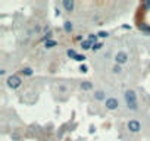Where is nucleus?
Instances as JSON below:
<instances>
[{
	"label": "nucleus",
	"mask_w": 150,
	"mask_h": 141,
	"mask_svg": "<svg viewBox=\"0 0 150 141\" xmlns=\"http://www.w3.org/2000/svg\"><path fill=\"white\" fill-rule=\"evenodd\" d=\"M87 40H90V41H91L93 44H96V43H97V40H99V35H97V34H93V32H91V34H88Z\"/></svg>",
	"instance_id": "nucleus-13"
},
{
	"label": "nucleus",
	"mask_w": 150,
	"mask_h": 141,
	"mask_svg": "<svg viewBox=\"0 0 150 141\" xmlns=\"http://www.w3.org/2000/svg\"><path fill=\"white\" fill-rule=\"evenodd\" d=\"M93 97H94L96 102H106V100H108V99H106V93H105L103 90H96L94 94H93Z\"/></svg>",
	"instance_id": "nucleus-7"
},
{
	"label": "nucleus",
	"mask_w": 150,
	"mask_h": 141,
	"mask_svg": "<svg viewBox=\"0 0 150 141\" xmlns=\"http://www.w3.org/2000/svg\"><path fill=\"white\" fill-rule=\"evenodd\" d=\"M66 54H68V56H69L71 59H75V57H77V51H75L74 49H68Z\"/></svg>",
	"instance_id": "nucleus-15"
},
{
	"label": "nucleus",
	"mask_w": 150,
	"mask_h": 141,
	"mask_svg": "<svg viewBox=\"0 0 150 141\" xmlns=\"http://www.w3.org/2000/svg\"><path fill=\"white\" fill-rule=\"evenodd\" d=\"M105 107L108 110H116L119 107V100L115 97H108V100L105 102Z\"/></svg>",
	"instance_id": "nucleus-5"
},
{
	"label": "nucleus",
	"mask_w": 150,
	"mask_h": 141,
	"mask_svg": "<svg viewBox=\"0 0 150 141\" xmlns=\"http://www.w3.org/2000/svg\"><path fill=\"white\" fill-rule=\"evenodd\" d=\"M0 75L5 77V75H6V69H0Z\"/></svg>",
	"instance_id": "nucleus-23"
},
{
	"label": "nucleus",
	"mask_w": 150,
	"mask_h": 141,
	"mask_svg": "<svg viewBox=\"0 0 150 141\" xmlns=\"http://www.w3.org/2000/svg\"><path fill=\"white\" fill-rule=\"evenodd\" d=\"M6 85L9 88H12V90H16V88H19L22 85V78L19 75H11L6 80Z\"/></svg>",
	"instance_id": "nucleus-2"
},
{
	"label": "nucleus",
	"mask_w": 150,
	"mask_h": 141,
	"mask_svg": "<svg viewBox=\"0 0 150 141\" xmlns=\"http://www.w3.org/2000/svg\"><path fill=\"white\" fill-rule=\"evenodd\" d=\"M97 35H99V38H108L109 32L108 31H100V32H97Z\"/></svg>",
	"instance_id": "nucleus-18"
},
{
	"label": "nucleus",
	"mask_w": 150,
	"mask_h": 141,
	"mask_svg": "<svg viewBox=\"0 0 150 141\" xmlns=\"http://www.w3.org/2000/svg\"><path fill=\"white\" fill-rule=\"evenodd\" d=\"M112 72H113V74H121V72H122V66L115 63V65H113V68H112Z\"/></svg>",
	"instance_id": "nucleus-14"
},
{
	"label": "nucleus",
	"mask_w": 150,
	"mask_h": 141,
	"mask_svg": "<svg viewBox=\"0 0 150 141\" xmlns=\"http://www.w3.org/2000/svg\"><path fill=\"white\" fill-rule=\"evenodd\" d=\"M62 6H63V9H65V12H74V9H75V2L74 0H62Z\"/></svg>",
	"instance_id": "nucleus-6"
},
{
	"label": "nucleus",
	"mask_w": 150,
	"mask_h": 141,
	"mask_svg": "<svg viewBox=\"0 0 150 141\" xmlns=\"http://www.w3.org/2000/svg\"><path fill=\"white\" fill-rule=\"evenodd\" d=\"M138 28H140L141 31H144V32H150V27H147L146 24H140Z\"/></svg>",
	"instance_id": "nucleus-16"
},
{
	"label": "nucleus",
	"mask_w": 150,
	"mask_h": 141,
	"mask_svg": "<svg viewBox=\"0 0 150 141\" xmlns=\"http://www.w3.org/2000/svg\"><path fill=\"white\" fill-rule=\"evenodd\" d=\"M52 37H53V32H52V31H49V32H46V35L43 37V40H44V43H46V41H49V40H52Z\"/></svg>",
	"instance_id": "nucleus-17"
},
{
	"label": "nucleus",
	"mask_w": 150,
	"mask_h": 141,
	"mask_svg": "<svg viewBox=\"0 0 150 141\" xmlns=\"http://www.w3.org/2000/svg\"><path fill=\"white\" fill-rule=\"evenodd\" d=\"M127 128H128V131H129V132L137 134V132H140V131H141V123H140L137 119H131V121H128Z\"/></svg>",
	"instance_id": "nucleus-4"
},
{
	"label": "nucleus",
	"mask_w": 150,
	"mask_h": 141,
	"mask_svg": "<svg viewBox=\"0 0 150 141\" xmlns=\"http://www.w3.org/2000/svg\"><path fill=\"white\" fill-rule=\"evenodd\" d=\"M21 74H22L24 77H33V75H34V69L30 68V66H25V68L21 69Z\"/></svg>",
	"instance_id": "nucleus-10"
},
{
	"label": "nucleus",
	"mask_w": 150,
	"mask_h": 141,
	"mask_svg": "<svg viewBox=\"0 0 150 141\" xmlns=\"http://www.w3.org/2000/svg\"><path fill=\"white\" fill-rule=\"evenodd\" d=\"M63 31H65L66 34H71V32L74 31V24H72L71 21H65V22H63Z\"/></svg>",
	"instance_id": "nucleus-8"
},
{
	"label": "nucleus",
	"mask_w": 150,
	"mask_h": 141,
	"mask_svg": "<svg viewBox=\"0 0 150 141\" xmlns=\"http://www.w3.org/2000/svg\"><path fill=\"white\" fill-rule=\"evenodd\" d=\"M80 72H83V74H87V72H88L87 65H81V66H80Z\"/></svg>",
	"instance_id": "nucleus-21"
},
{
	"label": "nucleus",
	"mask_w": 150,
	"mask_h": 141,
	"mask_svg": "<svg viewBox=\"0 0 150 141\" xmlns=\"http://www.w3.org/2000/svg\"><path fill=\"white\" fill-rule=\"evenodd\" d=\"M56 46H57V41H56V40H49V41L44 43V47H46V49H53V47H56Z\"/></svg>",
	"instance_id": "nucleus-12"
},
{
	"label": "nucleus",
	"mask_w": 150,
	"mask_h": 141,
	"mask_svg": "<svg viewBox=\"0 0 150 141\" xmlns=\"http://www.w3.org/2000/svg\"><path fill=\"white\" fill-rule=\"evenodd\" d=\"M102 47H103V43H96V44L93 46V49H91V50H93V51H99Z\"/></svg>",
	"instance_id": "nucleus-19"
},
{
	"label": "nucleus",
	"mask_w": 150,
	"mask_h": 141,
	"mask_svg": "<svg viewBox=\"0 0 150 141\" xmlns=\"http://www.w3.org/2000/svg\"><path fill=\"white\" fill-rule=\"evenodd\" d=\"M143 8H144V11H149V9H150V0H149V2H144V3H143Z\"/></svg>",
	"instance_id": "nucleus-22"
},
{
	"label": "nucleus",
	"mask_w": 150,
	"mask_h": 141,
	"mask_svg": "<svg viewBox=\"0 0 150 141\" xmlns=\"http://www.w3.org/2000/svg\"><path fill=\"white\" fill-rule=\"evenodd\" d=\"M54 12H56V16H59V15H60V13H62V12H60V9H59V8H56V9H54Z\"/></svg>",
	"instance_id": "nucleus-24"
},
{
	"label": "nucleus",
	"mask_w": 150,
	"mask_h": 141,
	"mask_svg": "<svg viewBox=\"0 0 150 141\" xmlns=\"http://www.w3.org/2000/svg\"><path fill=\"white\" fill-rule=\"evenodd\" d=\"M80 88H81L83 91H90V90H93V82H90V81H83V82L80 84Z\"/></svg>",
	"instance_id": "nucleus-9"
},
{
	"label": "nucleus",
	"mask_w": 150,
	"mask_h": 141,
	"mask_svg": "<svg viewBox=\"0 0 150 141\" xmlns=\"http://www.w3.org/2000/svg\"><path fill=\"white\" fill-rule=\"evenodd\" d=\"M124 99H125V104L129 110H132V112L138 110V99H137V93L134 90H131V88L125 90Z\"/></svg>",
	"instance_id": "nucleus-1"
},
{
	"label": "nucleus",
	"mask_w": 150,
	"mask_h": 141,
	"mask_svg": "<svg viewBox=\"0 0 150 141\" xmlns=\"http://www.w3.org/2000/svg\"><path fill=\"white\" fill-rule=\"evenodd\" d=\"M93 46H94V44H93L90 40H84V41L81 43V49H83V50H90V49H93Z\"/></svg>",
	"instance_id": "nucleus-11"
},
{
	"label": "nucleus",
	"mask_w": 150,
	"mask_h": 141,
	"mask_svg": "<svg viewBox=\"0 0 150 141\" xmlns=\"http://www.w3.org/2000/svg\"><path fill=\"white\" fill-rule=\"evenodd\" d=\"M86 59H87V57H86L84 54H77V57H75L74 60H77V62H84Z\"/></svg>",
	"instance_id": "nucleus-20"
},
{
	"label": "nucleus",
	"mask_w": 150,
	"mask_h": 141,
	"mask_svg": "<svg viewBox=\"0 0 150 141\" xmlns=\"http://www.w3.org/2000/svg\"><path fill=\"white\" fill-rule=\"evenodd\" d=\"M128 59H129V56H128V53L127 51H118L116 54H115V57H113V60H115V63L116 65H125L127 62H128Z\"/></svg>",
	"instance_id": "nucleus-3"
}]
</instances>
